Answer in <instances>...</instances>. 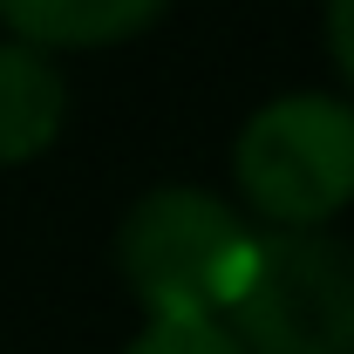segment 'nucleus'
Wrapping results in <instances>:
<instances>
[{
    "mask_svg": "<svg viewBox=\"0 0 354 354\" xmlns=\"http://www.w3.org/2000/svg\"><path fill=\"white\" fill-rule=\"evenodd\" d=\"M123 354H239V341L225 334V320H143Z\"/></svg>",
    "mask_w": 354,
    "mask_h": 354,
    "instance_id": "obj_6",
    "label": "nucleus"
},
{
    "mask_svg": "<svg viewBox=\"0 0 354 354\" xmlns=\"http://www.w3.org/2000/svg\"><path fill=\"white\" fill-rule=\"evenodd\" d=\"M62 123H68V75H62V62L0 35V171L48 157Z\"/></svg>",
    "mask_w": 354,
    "mask_h": 354,
    "instance_id": "obj_5",
    "label": "nucleus"
},
{
    "mask_svg": "<svg viewBox=\"0 0 354 354\" xmlns=\"http://www.w3.org/2000/svg\"><path fill=\"white\" fill-rule=\"evenodd\" d=\"M171 14V0H0L7 41L41 55H95L150 35Z\"/></svg>",
    "mask_w": 354,
    "mask_h": 354,
    "instance_id": "obj_4",
    "label": "nucleus"
},
{
    "mask_svg": "<svg viewBox=\"0 0 354 354\" xmlns=\"http://www.w3.org/2000/svg\"><path fill=\"white\" fill-rule=\"evenodd\" d=\"M320 41H327V62H334V75H341V88L354 102V0H327L320 7Z\"/></svg>",
    "mask_w": 354,
    "mask_h": 354,
    "instance_id": "obj_7",
    "label": "nucleus"
},
{
    "mask_svg": "<svg viewBox=\"0 0 354 354\" xmlns=\"http://www.w3.org/2000/svg\"><path fill=\"white\" fill-rule=\"evenodd\" d=\"M252 245L259 225L205 184H157L116 225V266L143 320H218L252 272Z\"/></svg>",
    "mask_w": 354,
    "mask_h": 354,
    "instance_id": "obj_1",
    "label": "nucleus"
},
{
    "mask_svg": "<svg viewBox=\"0 0 354 354\" xmlns=\"http://www.w3.org/2000/svg\"><path fill=\"white\" fill-rule=\"evenodd\" d=\"M218 320L239 354H354V245L334 232H259L252 272Z\"/></svg>",
    "mask_w": 354,
    "mask_h": 354,
    "instance_id": "obj_3",
    "label": "nucleus"
},
{
    "mask_svg": "<svg viewBox=\"0 0 354 354\" xmlns=\"http://www.w3.org/2000/svg\"><path fill=\"white\" fill-rule=\"evenodd\" d=\"M232 191L245 225L320 232L354 205V102L334 88H286L232 136Z\"/></svg>",
    "mask_w": 354,
    "mask_h": 354,
    "instance_id": "obj_2",
    "label": "nucleus"
}]
</instances>
